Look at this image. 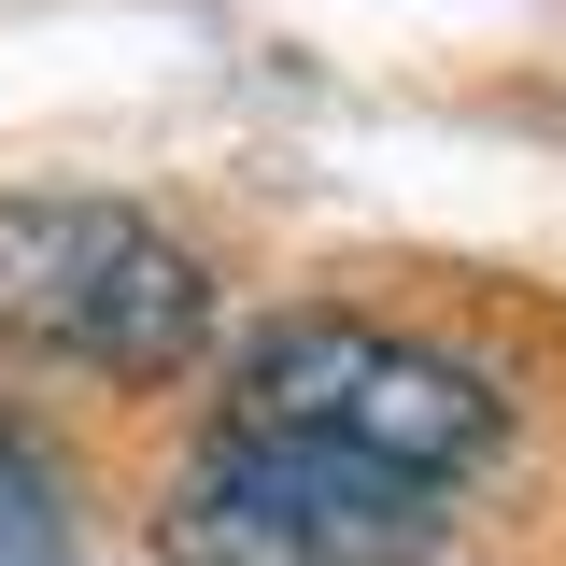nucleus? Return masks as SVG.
<instances>
[{
	"mask_svg": "<svg viewBox=\"0 0 566 566\" xmlns=\"http://www.w3.org/2000/svg\"><path fill=\"white\" fill-rule=\"evenodd\" d=\"M227 424L241 439H297V453H340V468H397V482H439V495L510 439L482 368L397 340L368 312H283V326H255L241 368H227Z\"/></svg>",
	"mask_w": 566,
	"mask_h": 566,
	"instance_id": "1",
	"label": "nucleus"
},
{
	"mask_svg": "<svg viewBox=\"0 0 566 566\" xmlns=\"http://www.w3.org/2000/svg\"><path fill=\"white\" fill-rule=\"evenodd\" d=\"M212 340V270L128 199H0V354L170 382Z\"/></svg>",
	"mask_w": 566,
	"mask_h": 566,
	"instance_id": "2",
	"label": "nucleus"
},
{
	"mask_svg": "<svg viewBox=\"0 0 566 566\" xmlns=\"http://www.w3.org/2000/svg\"><path fill=\"white\" fill-rule=\"evenodd\" d=\"M170 566H439V482L212 424L199 482L170 510Z\"/></svg>",
	"mask_w": 566,
	"mask_h": 566,
	"instance_id": "3",
	"label": "nucleus"
},
{
	"mask_svg": "<svg viewBox=\"0 0 566 566\" xmlns=\"http://www.w3.org/2000/svg\"><path fill=\"white\" fill-rule=\"evenodd\" d=\"M0 566H85V538H71V495L57 468H43V439L0 411Z\"/></svg>",
	"mask_w": 566,
	"mask_h": 566,
	"instance_id": "4",
	"label": "nucleus"
}]
</instances>
